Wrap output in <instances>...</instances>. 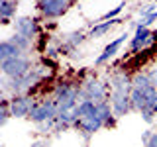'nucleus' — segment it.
Masks as SVG:
<instances>
[{"instance_id": "f257e3e1", "label": "nucleus", "mask_w": 157, "mask_h": 147, "mask_svg": "<svg viewBox=\"0 0 157 147\" xmlns=\"http://www.w3.org/2000/svg\"><path fill=\"white\" fill-rule=\"evenodd\" d=\"M59 114V108H57V100H43V102H33L32 106V112H29V120L33 124H43V122L51 120V118H57Z\"/></svg>"}, {"instance_id": "f03ea898", "label": "nucleus", "mask_w": 157, "mask_h": 147, "mask_svg": "<svg viewBox=\"0 0 157 147\" xmlns=\"http://www.w3.org/2000/svg\"><path fill=\"white\" fill-rule=\"evenodd\" d=\"M0 69H2L4 77L8 78H22L32 71V61L28 57L6 59V61H0Z\"/></svg>"}, {"instance_id": "7ed1b4c3", "label": "nucleus", "mask_w": 157, "mask_h": 147, "mask_svg": "<svg viewBox=\"0 0 157 147\" xmlns=\"http://www.w3.org/2000/svg\"><path fill=\"white\" fill-rule=\"evenodd\" d=\"M106 96H108V90H106L104 82H100V81H86L81 86V98L82 100H94L98 104V102L106 100Z\"/></svg>"}, {"instance_id": "20e7f679", "label": "nucleus", "mask_w": 157, "mask_h": 147, "mask_svg": "<svg viewBox=\"0 0 157 147\" xmlns=\"http://www.w3.org/2000/svg\"><path fill=\"white\" fill-rule=\"evenodd\" d=\"M110 104L114 110L116 118L126 116L132 110V100H130V92H122V90H112L110 92Z\"/></svg>"}, {"instance_id": "39448f33", "label": "nucleus", "mask_w": 157, "mask_h": 147, "mask_svg": "<svg viewBox=\"0 0 157 147\" xmlns=\"http://www.w3.org/2000/svg\"><path fill=\"white\" fill-rule=\"evenodd\" d=\"M155 39H157V33L155 32H151V29H147V28H137L136 29V36L130 39V51L136 53V51H140V49L149 47Z\"/></svg>"}, {"instance_id": "423d86ee", "label": "nucleus", "mask_w": 157, "mask_h": 147, "mask_svg": "<svg viewBox=\"0 0 157 147\" xmlns=\"http://www.w3.org/2000/svg\"><path fill=\"white\" fill-rule=\"evenodd\" d=\"M71 0H39V10L43 18H59L65 14Z\"/></svg>"}, {"instance_id": "0eeeda50", "label": "nucleus", "mask_w": 157, "mask_h": 147, "mask_svg": "<svg viewBox=\"0 0 157 147\" xmlns=\"http://www.w3.org/2000/svg\"><path fill=\"white\" fill-rule=\"evenodd\" d=\"M14 29H16V33H22V36H26L28 39H33L37 36V32H39L37 20L29 18V16L16 18V20H14Z\"/></svg>"}, {"instance_id": "6e6552de", "label": "nucleus", "mask_w": 157, "mask_h": 147, "mask_svg": "<svg viewBox=\"0 0 157 147\" xmlns=\"http://www.w3.org/2000/svg\"><path fill=\"white\" fill-rule=\"evenodd\" d=\"M128 37H130V36H128V33H122L120 37H116L114 41H110V43H108V45L104 47V51H102L100 55L96 57L94 65H96V67H100V65H104L106 61H110V59L114 57L118 51H120V47H122V45H124V43L128 41Z\"/></svg>"}, {"instance_id": "1a4fd4ad", "label": "nucleus", "mask_w": 157, "mask_h": 147, "mask_svg": "<svg viewBox=\"0 0 157 147\" xmlns=\"http://www.w3.org/2000/svg\"><path fill=\"white\" fill-rule=\"evenodd\" d=\"M32 106L33 102L24 94H16L10 100V112H12L14 118H28L29 112H32Z\"/></svg>"}, {"instance_id": "9d476101", "label": "nucleus", "mask_w": 157, "mask_h": 147, "mask_svg": "<svg viewBox=\"0 0 157 147\" xmlns=\"http://www.w3.org/2000/svg\"><path fill=\"white\" fill-rule=\"evenodd\" d=\"M75 127H81V131H85L86 135H92V134H96L98 130L104 127V122H102L100 114L94 112V114H90V116H86V118H81V120L75 124Z\"/></svg>"}, {"instance_id": "9b49d317", "label": "nucleus", "mask_w": 157, "mask_h": 147, "mask_svg": "<svg viewBox=\"0 0 157 147\" xmlns=\"http://www.w3.org/2000/svg\"><path fill=\"white\" fill-rule=\"evenodd\" d=\"M98 114H100L102 122H104V127H114V124H116V114H114V110H112L110 100L98 102Z\"/></svg>"}, {"instance_id": "f8f14e48", "label": "nucleus", "mask_w": 157, "mask_h": 147, "mask_svg": "<svg viewBox=\"0 0 157 147\" xmlns=\"http://www.w3.org/2000/svg\"><path fill=\"white\" fill-rule=\"evenodd\" d=\"M118 24H122L120 18H114V20H106V22H98L94 24V26L90 28V33H88V37H102L104 33H108L114 26H118Z\"/></svg>"}, {"instance_id": "ddd939ff", "label": "nucleus", "mask_w": 157, "mask_h": 147, "mask_svg": "<svg viewBox=\"0 0 157 147\" xmlns=\"http://www.w3.org/2000/svg\"><path fill=\"white\" fill-rule=\"evenodd\" d=\"M86 37H88V36H85L82 32H71V33H67V36L63 37L61 51H63V49H65V51H73V49H77Z\"/></svg>"}, {"instance_id": "4468645a", "label": "nucleus", "mask_w": 157, "mask_h": 147, "mask_svg": "<svg viewBox=\"0 0 157 147\" xmlns=\"http://www.w3.org/2000/svg\"><path fill=\"white\" fill-rule=\"evenodd\" d=\"M14 57H24V51L18 45H14L10 39L0 43V61H6V59H14Z\"/></svg>"}, {"instance_id": "2eb2a0df", "label": "nucleus", "mask_w": 157, "mask_h": 147, "mask_svg": "<svg viewBox=\"0 0 157 147\" xmlns=\"http://www.w3.org/2000/svg\"><path fill=\"white\" fill-rule=\"evenodd\" d=\"M75 110H77L78 120H81V118H86V116H90V114H94V112H98V104H96L94 100H81Z\"/></svg>"}, {"instance_id": "dca6fc26", "label": "nucleus", "mask_w": 157, "mask_h": 147, "mask_svg": "<svg viewBox=\"0 0 157 147\" xmlns=\"http://www.w3.org/2000/svg\"><path fill=\"white\" fill-rule=\"evenodd\" d=\"M16 2L18 0H0V20H10L16 16Z\"/></svg>"}, {"instance_id": "f3484780", "label": "nucleus", "mask_w": 157, "mask_h": 147, "mask_svg": "<svg viewBox=\"0 0 157 147\" xmlns=\"http://www.w3.org/2000/svg\"><path fill=\"white\" fill-rule=\"evenodd\" d=\"M132 86H134V88H147V86H151L147 73H136V75L132 77Z\"/></svg>"}, {"instance_id": "a211bd4d", "label": "nucleus", "mask_w": 157, "mask_h": 147, "mask_svg": "<svg viewBox=\"0 0 157 147\" xmlns=\"http://www.w3.org/2000/svg\"><path fill=\"white\" fill-rule=\"evenodd\" d=\"M10 41H12L14 45H18L22 51H28V49L32 47V39H28L26 36H22V33H16V32H14V36L10 37Z\"/></svg>"}, {"instance_id": "6ab92c4d", "label": "nucleus", "mask_w": 157, "mask_h": 147, "mask_svg": "<svg viewBox=\"0 0 157 147\" xmlns=\"http://www.w3.org/2000/svg\"><path fill=\"white\" fill-rule=\"evenodd\" d=\"M124 8H126V2H120L118 6H114L112 10H108V12H106V14H104V16H102L100 20H98V22H106V20H114V18H116L118 14H120L122 10H124ZM98 22H96V24H98Z\"/></svg>"}, {"instance_id": "aec40b11", "label": "nucleus", "mask_w": 157, "mask_h": 147, "mask_svg": "<svg viewBox=\"0 0 157 147\" xmlns=\"http://www.w3.org/2000/svg\"><path fill=\"white\" fill-rule=\"evenodd\" d=\"M155 20H157V10H155V12H153V14H149V16H145V18H141V20H140V22H137V24H136V29H137V28H147V26H151V24H153V22H155Z\"/></svg>"}, {"instance_id": "412c9836", "label": "nucleus", "mask_w": 157, "mask_h": 147, "mask_svg": "<svg viewBox=\"0 0 157 147\" xmlns=\"http://www.w3.org/2000/svg\"><path fill=\"white\" fill-rule=\"evenodd\" d=\"M141 118H144V122H147V124H151V122L155 120V110H144V112H140Z\"/></svg>"}, {"instance_id": "4be33fe9", "label": "nucleus", "mask_w": 157, "mask_h": 147, "mask_svg": "<svg viewBox=\"0 0 157 147\" xmlns=\"http://www.w3.org/2000/svg\"><path fill=\"white\" fill-rule=\"evenodd\" d=\"M147 77H149L151 86H155V88H157V67H155V69H151V71H147Z\"/></svg>"}, {"instance_id": "5701e85b", "label": "nucleus", "mask_w": 157, "mask_h": 147, "mask_svg": "<svg viewBox=\"0 0 157 147\" xmlns=\"http://www.w3.org/2000/svg\"><path fill=\"white\" fill-rule=\"evenodd\" d=\"M153 12H155V4H147L140 14H141V18H145V16H149V14H153Z\"/></svg>"}, {"instance_id": "b1692460", "label": "nucleus", "mask_w": 157, "mask_h": 147, "mask_svg": "<svg viewBox=\"0 0 157 147\" xmlns=\"http://www.w3.org/2000/svg\"><path fill=\"white\" fill-rule=\"evenodd\" d=\"M151 135H153V131H151V130H145V131H144V135H141V143L145 145L147 141L151 139Z\"/></svg>"}, {"instance_id": "393cba45", "label": "nucleus", "mask_w": 157, "mask_h": 147, "mask_svg": "<svg viewBox=\"0 0 157 147\" xmlns=\"http://www.w3.org/2000/svg\"><path fill=\"white\" fill-rule=\"evenodd\" d=\"M144 147H157V131H153V135H151V139L147 141Z\"/></svg>"}, {"instance_id": "a878e982", "label": "nucleus", "mask_w": 157, "mask_h": 147, "mask_svg": "<svg viewBox=\"0 0 157 147\" xmlns=\"http://www.w3.org/2000/svg\"><path fill=\"white\" fill-rule=\"evenodd\" d=\"M29 147H49V145H47V141H33Z\"/></svg>"}, {"instance_id": "bb28decb", "label": "nucleus", "mask_w": 157, "mask_h": 147, "mask_svg": "<svg viewBox=\"0 0 157 147\" xmlns=\"http://www.w3.org/2000/svg\"><path fill=\"white\" fill-rule=\"evenodd\" d=\"M155 114H157V104H155Z\"/></svg>"}]
</instances>
